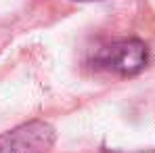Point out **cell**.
<instances>
[{
  "instance_id": "1",
  "label": "cell",
  "mask_w": 155,
  "mask_h": 153,
  "mask_svg": "<svg viewBox=\"0 0 155 153\" xmlns=\"http://www.w3.org/2000/svg\"><path fill=\"white\" fill-rule=\"evenodd\" d=\"M149 61V48L138 38H124L105 44L92 57V65L120 76H134L145 69Z\"/></svg>"
},
{
  "instance_id": "2",
  "label": "cell",
  "mask_w": 155,
  "mask_h": 153,
  "mask_svg": "<svg viewBox=\"0 0 155 153\" xmlns=\"http://www.w3.org/2000/svg\"><path fill=\"white\" fill-rule=\"evenodd\" d=\"M54 143L51 124L34 120L0 134V153H46Z\"/></svg>"
}]
</instances>
